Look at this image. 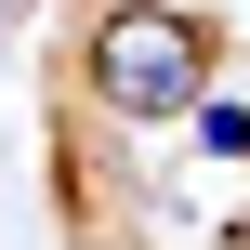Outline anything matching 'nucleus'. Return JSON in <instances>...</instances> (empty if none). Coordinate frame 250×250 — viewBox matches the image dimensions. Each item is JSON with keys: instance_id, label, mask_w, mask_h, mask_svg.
<instances>
[{"instance_id": "obj_1", "label": "nucleus", "mask_w": 250, "mask_h": 250, "mask_svg": "<svg viewBox=\"0 0 250 250\" xmlns=\"http://www.w3.org/2000/svg\"><path fill=\"white\" fill-rule=\"evenodd\" d=\"M79 79H92V105L119 132H171V119L211 105V13L198 0H105Z\"/></svg>"}, {"instance_id": "obj_2", "label": "nucleus", "mask_w": 250, "mask_h": 250, "mask_svg": "<svg viewBox=\"0 0 250 250\" xmlns=\"http://www.w3.org/2000/svg\"><path fill=\"white\" fill-rule=\"evenodd\" d=\"M185 132H198V145H211V158H250V105H224V92H211V105H198V119H185Z\"/></svg>"}]
</instances>
